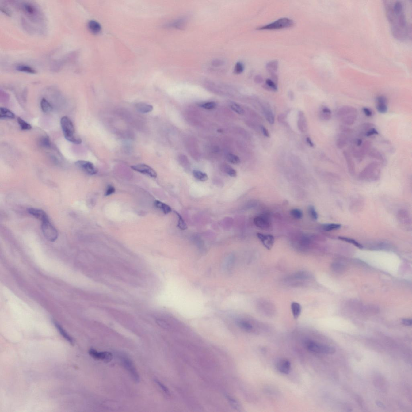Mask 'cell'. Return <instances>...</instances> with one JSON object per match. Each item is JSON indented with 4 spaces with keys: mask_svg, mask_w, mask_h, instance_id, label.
<instances>
[{
    "mask_svg": "<svg viewBox=\"0 0 412 412\" xmlns=\"http://www.w3.org/2000/svg\"><path fill=\"white\" fill-rule=\"evenodd\" d=\"M389 2L386 1L385 7L387 19L391 24L393 35L399 40L405 39L408 36V29L403 5L399 1L393 3Z\"/></svg>",
    "mask_w": 412,
    "mask_h": 412,
    "instance_id": "6da1fadb",
    "label": "cell"
},
{
    "mask_svg": "<svg viewBox=\"0 0 412 412\" xmlns=\"http://www.w3.org/2000/svg\"><path fill=\"white\" fill-rule=\"evenodd\" d=\"M337 115L343 124L347 126L352 125L357 118V109L353 107L345 105L338 109Z\"/></svg>",
    "mask_w": 412,
    "mask_h": 412,
    "instance_id": "7a4b0ae2",
    "label": "cell"
},
{
    "mask_svg": "<svg viewBox=\"0 0 412 412\" xmlns=\"http://www.w3.org/2000/svg\"><path fill=\"white\" fill-rule=\"evenodd\" d=\"M60 124L64 137L67 140L74 144H79L82 143V139L75 134L73 123L68 117H62L60 120Z\"/></svg>",
    "mask_w": 412,
    "mask_h": 412,
    "instance_id": "3957f363",
    "label": "cell"
},
{
    "mask_svg": "<svg viewBox=\"0 0 412 412\" xmlns=\"http://www.w3.org/2000/svg\"><path fill=\"white\" fill-rule=\"evenodd\" d=\"M304 345L308 351L315 353L332 354L336 351L334 347L321 344L310 340L305 341Z\"/></svg>",
    "mask_w": 412,
    "mask_h": 412,
    "instance_id": "277c9868",
    "label": "cell"
},
{
    "mask_svg": "<svg viewBox=\"0 0 412 412\" xmlns=\"http://www.w3.org/2000/svg\"><path fill=\"white\" fill-rule=\"evenodd\" d=\"M294 22L292 19L288 18L279 19L276 21L268 25L259 27L258 30H273L288 28L293 26Z\"/></svg>",
    "mask_w": 412,
    "mask_h": 412,
    "instance_id": "5b68a950",
    "label": "cell"
},
{
    "mask_svg": "<svg viewBox=\"0 0 412 412\" xmlns=\"http://www.w3.org/2000/svg\"><path fill=\"white\" fill-rule=\"evenodd\" d=\"M41 227L44 235L48 240L54 242L56 240L58 236V232L51 224L49 220L42 222Z\"/></svg>",
    "mask_w": 412,
    "mask_h": 412,
    "instance_id": "8992f818",
    "label": "cell"
},
{
    "mask_svg": "<svg viewBox=\"0 0 412 412\" xmlns=\"http://www.w3.org/2000/svg\"><path fill=\"white\" fill-rule=\"evenodd\" d=\"M76 166L85 173L89 175L96 174L98 170L93 163L84 160H79L75 162Z\"/></svg>",
    "mask_w": 412,
    "mask_h": 412,
    "instance_id": "52a82bcc",
    "label": "cell"
},
{
    "mask_svg": "<svg viewBox=\"0 0 412 412\" xmlns=\"http://www.w3.org/2000/svg\"><path fill=\"white\" fill-rule=\"evenodd\" d=\"M131 168L135 171L144 174L151 177H157L156 172L152 168L145 164H139L131 166Z\"/></svg>",
    "mask_w": 412,
    "mask_h": 412,
    "instance_id": "ba28073f",
    "label": "cell"
},
{
    "mask_svg": "<svg viewBox=\"0 0 412 412\" xmlns=\"http://www.w3.org/2000/svg\"><path fill=\"white\" fill-rule=\"evenodd\" d=\"M89 354L93 358L101 360L105 363L109 362L113 358L112 354L107 351L98 352L93 349H91L89 351Z\"/></svg>",
    "mask_w": 412,
    "mask_h": 412,
    "instance_id": "9c48e42d",
    "label": "cell"
},
{
    "mask_svg": "<svg viewBox=\"0 0 412 412\" xmlns=\"http://www.w3.org/2000/svg\"><path fill=\"white\" fill-rule=\"evenodd\" d=\"M257 236L262 242L264 246L267 249L270 250L273 245L275 239L274 237L270 234H264L257 233Z\"/></svg>",
    "mask_w": 412,
    "mask_h": 412,
    "instance_id": "30bf717a",
    "label": "cell"
},
{
    "mask_svg": "<svg viewBox=\"0 0 412 412\" xmlns=\"http://www.w3.org/2000/svg\"><path fill=\"white\" fill-rule=\"evenodd\" d=\"M122 362L125 368L129 372L135 380L136 382L139 380V377L132 361L128 358L123 357L122 359Z\"/></svg>",
    "mask_w": 412,
    "mask_h": 412,
    "instance_id": "8fae6325",
    "label": "cell"
},
{
    "mask_svg": "<svg viewBox=\"0 0 412 412\" xmlns=\"http://www.w3.org/2000/svg\"><path fill=\"white\" fill-rule=\"evenodd\" d=\"M276 367L280 372L284 374H288L290 372L291 364L289 360L286 359L279 360L277 363Z\"/></svg>",
    "mask_w": 412,
    "mask_h": 412,
    "instance_id": "7c38bea8",
    "label": "cell"
},
{
    "mask_svg": "<svg viewBox=\"0 0 412 412\" xmlns=\"http://www.w3.org/2000/svg\"><path fill=\"white\" fill-rule=\"evenodd\" d=\"M28 212L35 218L40 220L42 222L49 220L47 215L42 210L30 208H28Z\"/></svg>",
    "mask_w": 412,
    "mask_h": 412,
    "instance_id": "4fadbf2b",
    "label": "cell"
},
{
    "mask_svg": "<svg viewBox=\"0 0 412 412\" xmlns=\"http://www.w3.org/2000/svg\"><path fill=\"white\" fill-rule=\"evenodd\" d=\"M376 109L381 114H385L387 111V100L385 96H380L377 98Z\"/></svg>",
    "mask_w": 412,
    "mask_h": 412,
    "instance_id": "5bb4252c",
    "label": "cell"
},
{
    "mask_svg": "<svg viewBox=\"0 0 412 412\" xmlns=\"http://www.w3.org/2000/svg\"><path fill=\"white\" fill-rule=\"evenodd\" d=\"M254 223L258 227L266 229L270 227V223L268 219L264 216H257L254 219Z\"/></svg>",
    "mask_w": 412,
    "mask_h": 412,
    "instance_id": "9a60e30c",
    "label": "cell"
},
{
    "mask_svg": "<svg viewBox=\"0 0 412 412\" xmlns=\"http://www.w3.org/2000/svg\"><path fill=\"white\" fill-rule=\"evenodd\" d=\"M262 110L265 118L270 124H273L275 122V116L269 104H265L262 105Z\"/></svg>",
    "mask_w": 412,
    "mask_h": 412,
    "instance_id": "2e32d148",
    "label": "cell"
},
{
    "mask_svg": "<svg viewBox=\"0 0 412 412\" xmlns=\"http://www.w3.org/2000/svg\"><path fill=\"white\" fill-rule=\"evenodd\" d=\"M299 119L297 122V126L299 129L302 132H305L307 131V124L304 114L302 111L299 113Z\"/></svg>",
    "mask_w": 412,
    "mask_h": 412,
    "instance_id": "e0dca14e",
    "label": "cell"
},
{
    "mask_svg": "<svg viewBox=\"0 0 412 412\" xmlns=\"http://www.w3.org/2000/svg\"><path fill=\"white\" fill-rule=\"evenodd\" d=\"M278 63L277 61H272L269 62L266 65V69L272 75L274 82H277V77L276 74V72L277 71Z\"/></svg>",
    "mask_w": 412,
    "mask_h": 412,
    "instance_id": "ac0fdd59",
    "label": "cell"
},
{
    "mask_svg": "<svg viewBox=\"0 0 412 412\" xmlns=\"http://www.w3.org/2000/svg\"><path fill=\"white\" fill-rule=\"evenodd\" d=\"M136 109L138 111L142 113H150L153 110L152 105L146 103L140 102L137 103L136 105Z\"/></svg>",
    "mask_w": 412,
    "mask_h": 412,
    "instance_id": "d6986e66",
    "label": "cell"
},
{
    "mask_svg": "<svg viewBox=\"0 0 412 412\" xmlns=\"http://www.w3.org/2000/svg\"><path fill=\"white\" fill-rule=\"evenodd\" d=\"M292 314L295 319H298L302 312V307L298 303L294 302L291 304Z\"/></svg>",
    "mask_w": 412,
    "mask_h": 412,
    "instance_id": "ffe728a7",
    "label": "cell"
},
{
    "mask_svg": "<svg viewBox=\"0 0 412 412\" xmlns=\"http://www.w3.org/2000/svg\"><path fill=\"white\" fill-rule=\"evenodd\" d=\"M88 28L89 30L92 33L96 34L100 32L101 29V27L100 24L94 20L90 21L88 23Z\"/></svg>",
    "mask_w": 412,
    "mask_h": 412,
    "instance_id": "44dd1931",
    "label": "cell"
},
{
    "mask_svg": "<svg viewBox=\"0 0 412 412\" xmlns=\"http://www.w3.org/2000/svg\"><path fill=\"white\" fill-rule=\"evenodd\" d=\"M347 136L345 134H340L338 135L336 142L337 148L339 149H342L347 145Z\"/></svg>",
    "mask_w": 412,
    "mask_h": 412,
    "instance_id": "7402d4cb",
    "label": "cell"
},
{
    "mask_svg": "<svg viewBox=\"0 0 412 412\" xmlns=\"http://www.w3.org/2000/svg\"><path fill=\"white\" fill-rule=\"evenodd\" d=\"M332 113L330 109L326 107L322 108L320 113V118L322 120L328 121L331 118Z\"/></svg>",
    "mask_w": 412,
    "mask_h": 412,
    "instance_id": "603a6c76",
    "label": "cell"
},
{
    "mask_svg": "<svg viewBox=\"0 0 412 412\" xmlns=\"http://www.w3.org/2000/svg\"><path fill=\"white\" fill-rule=\"evenodd\" d=\"M154 205L157 208L161 210L165 214L172 212V208L169 206L159 200H155L154 202Z\"/></svg>",
    "mask_w": 412,
    "mask_h": 412,
    "instance_id": "cb8c5ba5",
    "label": "cell"
},
{
    "mask_svg": "<svg viewBox=\"0 0 412 412\" xmlns=\"http://www.w3.org/2000/svg\"><path fill=\"white\" fill-rule=\"evenodd\" d=\"M15 114L11 111L6 109V108H1V109H0V118L1 119V118L13 119L15 118Z\"/></svg>",
    "mask_w": 412,
    "mask_h": 412,
    "instance_id": "d4e9b609",
    "label": "cell"
},
{
    "mask_svg": "<svg viewBox=\"0 0 412 412\" xmlns=\"http://www.w3.org/2000/svg\"><path fill=\"white\" fill-rule=\"evenodd\" d=\"M193 175L194 177L199 181H205L208 180V176L207 174L200 171L194 170L193 171Z\"/></svg>",
    "mask_w": 412,
    "mask_h": 412,
    "instance_id": "484cf974",
    "label": "cell"
},
{
    "mask_svg": "<svg viewBox=\"0 0 412 412\" xmlns=\"http://www.w3.org/2000/svg\"><path fill=\"white\" fill-rule=\"evenodd\" d=\"M54 324H55L56 328H57V329L59 330V333H60V334L62 335L63 337L65 339H66L68 342H70L71 344H73V339H72L71 337L67 333L65 330H64L63 328L61 326L59 325V324H58V323L56 322H54Z\"/></svg>",
    "mask_w": 412,
    "mask_h": 412,
    "instance_id": "4316f807",
    "label": "cell"
},
{
    "mask_svg": "<svg viewBox=\"0 0 412 412\" xmlns=\"http://www.w3.org/2000/svg\"><path fill=\"white\" fill-rule=\"evenodd\" d=\"M186 23V18L185 17L180 18L175 20L171 24V26L177 29H181L185 26Z\"/></svg>",
    "mask_w": 412,
    "mask_h": 412,
    "instance_id": "83f0119b",
    "label": "cell"
},
{
    "mask_svg": "<svg viewBox=\"0 0 412 412\" xmlns=\"http://www.w3.org/2000/svg\"><path fill=\"white\" fill-rule=\"evenodd\" d=\"M265 89L269 91H277V86L276 83L271 79H268L266 81V84L264 85Z\"/></svg>",
    "mask_w": 412,
    "mask_h": 412,
    "instance_id": "f1b7e54d",
    "label": "cell"
},
{
    "mask_svg": "<svg viewBox=\"0 0 412 412\" xmlns=\"http://www.w3.org/2000/svg\"><path fill=\"white\" fill-rule=\"evenodd\" d=\"M41 107L42 110L45 113H49L52 110V107L46 99L43 98L41 100Z\"/></svg>",
    "mask_w": 412,
    "mask_h": 412,
    "instance_id": "f546056e",
    "label": "cell"
},
{
    "mask_svg": "<svg viewBox=\"0 0 412 412\" xmlns=\"http://www.w3.org/2000/svg\"><path fill=\"white\" fill-rule=\"evenodd\" d=\"M17 70L19 71L25 72L30 74H35L36 73V71L33 68L31 67L28 66L20 65L17 66L16 67Z\"/></svg>",
    "mask_w": 412,
    "mask_h": 412,
    "instance_id": "4dcf8cb0",
    "label": "cell"
},
{
    "mask_svg": "<svg viewBox=\"0 0 412 412\" xmlns=\"http://www.w3.org/2000/svg\"><path fill=\"white\" fill-rule=\"evenodd\" d=\"M371 146V143L369 141H366L365 142L363 143L362 145H361L359 149L360 154H361L364 156L367 153L369 152V151Z\"/></svg>",
    "mask_w": 412,
    "mask_h": 412,
    "instance_id": "1f68e13d",
    "label": "cell"
},
{
    "mask_svg": "<svg viewBox=\"0 0 412 412\" xmlns=\"http://www.w3.org/2000/svg\"><path fill=\"white\" fill-rule=\"evenodd\" d=\"M368 154L369 156L375 158V159H378V160H383V156L382 154L380 152L377 150L376 149H370L368 152Z\"/></svg>",
    "mask_w": 412,
    "mask_h": 412,
    "instance_id": "d6a6232c",
    "label": "cell"
},
{
    "mask_svg": "<svg viewBox=\"0 0 412 412\" xmlns=\"http://www.w3.org/2000/svg\"><path fill=\"white\" fill-rule=\"evenodd\" d=\"M341 225L338 224H326L323 225L322 228L325 231H331L333 230H338L341 228Z\"/></svg>",
    "mask_w": 412,
    "mask_h": 412,
    "instance_id": "836d02e7",
    "label": "cell"
},
{
    "mask_svg": "<svg viewBox=\"0 0 412 412\" xmlns=\"http://www.w3.org/2000/svg\"><path fill=\"white\" fill-rule=\"evenodd\" d=\"M39 144L42 147L50 148L51 146V143L48 137L43 136L40 139L39 141Z\"/></svg>",
    "mask_w": 412,
    "mask_h": 412,
    "instance_id": "e575fe53",
    "label": "cell"
},
{
    "mask_svg": "<svg viewBox=\"0 0 412 412\" xmlns=\"http://www.w3.org/2000/svg\"><path fill=\"white\" fill-rule=\"evenodd\" d=\"M174 212L176 214V215H177L179 219L178 224H177L178 227L181 230H186V229L188 228L187 225L186 223H185V221H184L183 219L182 218L181 215H180L178 212H176V211H174Z\"/></svg>",
    "mask_w": 412,
    "mask_h": 412,
    "instance_id": "d590c367",
    "label": "cell"
},
{
    "mask_svg": "<svg viewBox=\"0 0 412 412\" xmlns=\"http://www.w3.org/2000/svg\"><path fill=\"white\" fill-rule=\"evenodd\" d=\"M17 122L19 125L20 126V128L22 130H30L31 129L32 127L30 124L27 123L24 120H23L21 118H17Z\"/></svg>",
    "mask_w": 412,
    "mask_h": 412,
    "instance_id": "8d00e7d4",
    "label": "cell"
},
{
    "mask_svg": "<svg viewBox=\"0 0 412 412\" xmlns=\"http://www.w3.org/2000/svg\"><path fill=\"white\" fill-rule=\"evenodd\" d=\"M223 170L225 173L231 177H235L237 176V172L234 169L228 165H225L223 167Z\"/></svg>",
    "mask_w": 412,
    "mask_h": 412,
    "instance_id": "74e56055",
    "label": "cell"
},
{
    "mask_svg": "<svg viewBox=\"0 0 412 412\" xmlns=\"http://www.w3.org/2000/svg\"><path fill=\"white\" fill-rule=\"evenodd\" d=\"M338 239H341V240L344 241H345L347 242H349L353 244L355 246L358 247V248H360V249L363 248V246H362L361 244H360V243H359L358 242L356 241L355 240H354V239H351V238H349L343 237H338Z\"/></svg>",
    "mask_w": 412,
    "mask_h": 412,
    "instance_id": "f35d334b",
    "label": "cell"
},
{
    "mask_svg": "<svg viewBox=\"0 0 412 412\" xmlns=\"http://www.w3.org/2000/svg\"><path fill=\"white\" fill-rule=\"evenodd\" d=\"M290 213L291 216L293 218L297 219H299L302 218L303 217V212L302 211L299 209L297 208H295L291 211Z\"/></svg>",
    "mask_w": 412,
    "mask_h": 412,
    "instance_id": "ab89813d",
    "label": "cell"
},
{
    "mask_svg": "<svg viewBox=\"0 0 412 412\" xmlns=\"http://www.w3.org/2000/svg\"><path fill=\"white\" fill-rule=\"evenodd\" d=\"M227 159L229 162L234 164H239L240 162L239 157L234 154H229L227 156Z\"/></svg>",
    "mask_w": 412,
    "mask_h": 412,
    "instance_id": "60d3db41",
    "label": "cell"
},
{
    "mask_svg": "<svg viewBox=\"0 0 412 412\" xmlns=\"http://www.w3.org/2000/svg\"><path fill=\"white\" fill-rule=\"evenodd\" d=\"M239 326L242 329L247 331H250L252 329V326L250 323L245 321H241L238 322Z\"/></svg>",
    "mask_w": 412,
    "mask_h": 412,
    "instance_id": "b9f144b4",
    "label": "cell"
},
{
    "mask_svg": "<svg viewBox=\"0 0 412 412\" xmlns=\"http://www.w3.org/2000/svg\"><path fill=\"white\" fill-rule=\"evenodd\" d=\"M308 212L309 215L311 217V218L314 220H316L318 218V215L317 212L315 211V207L313 206H310L308 208Z\"/></svg>",
    "mask_w": 412,
    "mask_h": 412,
    "instance_id": "7bdbcfd3",
    "label": "cell"
},
{
    "mask_svg": "<svg viewBox=\"0 0 412 412\" xmlns=\"http://www.w3.org/2000/svg\"><path fill=\"white\" fill-rule=\"evenodd\" d=\"M24 7L26 13L29 15H33L35 12V9L34 6L30 4H25L24 5Z\"/></svg>",
    "mask_w": 412,
    "mask_h": 412,
    "instance_id": "ee69618b",
    "label": "cell"
},
{
    "mask_svg": "<svg viewBox=\"0 0 412 412\" xmlns=\"http://www.w3.org/2000/svg\"><path fill=\"white\" fill-rule=\"evenodd\" d=\"M231 109L235 112V113H238V114H243L244 113V109H242L241 107L236 104H231Z\"/></svg>",
    "mask_w": 412,
    "mask_h": 412,
    "instance_id": "f6af8a7d",
    "label": "cell"
},
{
    "mask_svg": "<svg viewBox=\"0 0 412 412\" xmlns=\"http://www.w3.org/2000/svg\"><path fill=\"white\" fill-rule=\"evenodd\" d=\"M244 65L242 63L239 62L235 64L234 71L236 74H240L244 70Z\"/></svg>",
    "mask_w": 412,
    "mask_h": 412,
    "instance_id": "bcb514c9",
    "label": "cell"
},
{
    "mask_svg": "<svg viewBox=\"0 0 412 412\" xmlns=\"http://www.w3.org/2000/svg\"><path fill=\"white\" fill-rule=\"evenodd\" d=\"M216 103L211 101V102H207L202 104V105H201L200 106L201 107H202V108H204V109H213L214 108H215V107L216 106Z\"/></svg>",
    "mask_w": 412,
    "mask_h": 412,
    "instance_id": "7dc6e473",
    "label": "cell"
},
{
    "mask_svg": "<svg viewBox=\"0 0 412 412\" xmlns=\"http://www.w3.org/2000/svg\"><path fill=\"white\" fill-rule=\"evenodd\" d=\"M226 396L227 399V400L230 402V403L231 404V405L235 409H239V404H238L237 402L235 399H233L231 397V396H230L228 395H227Z\"/></svg>",
    "mask_w": 412,
    "mask_h": 412,
    "instance_id": "c3c4849f",
    "label": "cell"
},
{
    "mask_svg": "<svg viewBox=\"0 0 412 412\" xmlns=\"http://www.w3.org/2000/svg\"><path fill=\"white\" fill-rule=\"evenodd\" d=\"M378 131L375 128H372L367 131L365 132V136L369 137V136H372L373 135H378Z\"/></svg>",
    "mask_w": 412,
    "mask_h": 412,
    "instance_id": "681fc988",
    "label": "cell"
},
{
    "mask_svg": "<svg viewBox=\"0 0 412 412\" xmlns=\"http://www.w3.org/2000/svg\"><path fill=\"white\" fill-rule=\"evenodd\" d=\"M156 322L159 326H161V327H162V328H165V329H167V328H169V325H168V324H167L166 322L163 321V320H160V319H158V320H156Z\"/></svg>",
    "mask_w": 412,
    "mask_h": 412,
    "instance_id": "f907efd6",
    "label": "cell"
},
{
    "mask_svg": "<svg viewBox=\"0 0 412 412\" xmlns=\"http://www.w3.org/2000/svg\"><path fill=\"white\" fill-rule=\"evenodd\" d=\"M115 189L114 186H109L108 187L107 189H106V192L105 193V196H108L113 194L115 193Z\"/></svg>",
    "mask_w": 412,
    "mask_h": 412,
    "instance_id": "816d5d0a",
    "label": "cell"
},
{
    "mask_svg": "<svg viewBox=\"0 0 412 412\" xmlns=\"http://www.w3.org/2000/svg\"><path fill=\"white\" fill-rule=\"evenodd\" d=\"M363 111L365 115L368 117H371L372 116V112L369 108L364 107L363 108Z\"/></svg>",
    "mask_w": 412,
    "mask_h": 412,
    "instance_id": "f5cc1de1",
    "label": "cell"
},
{
    "mask_svg": "<svg viewBox=\"0 0 412 412\" xmlns=\"http://www.w3.org/2000/svg\"><path fill=\"white\" fill-rule=\"evenodd\" d=\"M212 64L215 67H219L224 64V62L220 60H215L212 62Z\"/></svg>",
    "mask_w": 412,
    "mask_h": 412,
    "instance_id": "db71d44e",
    "label": "cell"
},
{
    "mask_svg": "<svg viewBox=\"0 0 412 412\" xmlns=\"http://www.w3.org/2000/svg\"><path fill=\"white\" fill-rule=\"evenodd\" d=\"M261 130L264 136L267 137H270V134L268 131L264 126L262 125L261 126Z\"/></svg>",
    "mask_w": 412,
    "mask_h": 412,
    "instance_id": "11a10c76",
    "label": "cell"
},
{
    "mask_svg": "<svg viewBox=\"0 0 412 412\" xmlns=\"http://www.w3.org/2000/svg\"><path fill=\"white\" fill-rule=\"evenodd\" d=\"M155 382H156L157 384L159 386V387H161V389H162L164 392H165L167 394L169 393V391L168 389H167L165 386L163 385L160 382H159V381L155 380Z\"/></svg>",
    "mask_w": 412,
    "mask_h": 412,
    "instance_id": "9f6ffc18",
    "label": "cell"
},
{
    "mask_svg": "<svg viewBox=\"0 0 412 412\" xmlns=\"http://www.w3.org/2000/svg\"><path fill=\"white\" fill-rule=\"evenodd\" d=\"M402 323L404 325L407 326H411L412 325V320L411 319H404L402 320Z\"/></svg>",
    "mask_w": 412,
    "mask_h": 412,
    "instance_id": "6f0895ef",
    "label": "cell"
},
{
    "mask_svg": "<svg viewBox=\"0 0 412 412\" xmlns=\"http://www.w3.org/2000/svg\"><path fill=\"white\" fill-rule=\"evenodd\" d=\"M254 81L256 83H261L263 82V78L261 76H257L255 78Z\"/></svg>",
    "mask_w": 412,
    "mask_h": 412,
    "instance_id": "680465c9",
    "label": "cell"
},
{
    "mask_svg": "<svg viewBox=\"0 0 412 412\" xmlns=\"http://www.w3.org/2000/svg\"><path fill=\"white\" fill-rule=\"evenodd\" d=\"M306 140L307 144H308L311 147H314L315 145H314L313 142L311 141V139H310V137H307V138H306Z\"/></svg>",
    "mask_w": 412,
    "mask_h": 412,
    "instance_id": "91938a15",
    "label": "cell"
},
{
    "mask_svg": "<svg viewBox=\"0 0 412 412\" xmlns=\"http://www.w3.org/2000/svg\"><path fill=\"white\" fill-rule=\"evenodd\" d=\"M340 128L341 131H343V132H348L351 131V129L350 128H347V127H344V126H341Z\"/></svg>",
    "mask_w": 412,
    "mask_h": 412,
    "instance_id": "94428289",
    "label": "cell"
},
{
    "mask_svg": "<svg viewBox=\"0 0 412 412\" xmlns=\"http://www.w3.org/2000/svg\"><path fill=\"white\" fill-rule=\"evenodd\" d=\"M362 144V141L360 139H357L355 141V144L357 147H360Z\"/></svg>",
    "mask_w": 412,
    "mask_h": 412,
    "instance_id": "6125c7cd",
    "label": "cell"
},
{
    "mask_svg": "<svg viewBox=\"0 0 412 412\" xmlns=\"http://www.w3.org/2000/svg\"><path fill=\"white\" fill-rule=\"evenodd\" d=\"M284 118H285V116L283 115V114H280V115L278 116V121L281 122L283 121V120H284Z\"/></svg>",
    "mask_w": 412,
    "mask_h": 412,
    "instance_id": "be15d7a7",
    "label": "cell"
},
{
    "mask_svg": "<svg viewBox=\"0 0 412 412\" xmlns=\"http://www.w3.org/2000/svg\"><path fill=\"white\" fill-rule=\"evenodd\" d=\"M289 99H290L291 100H293V99H294V94H293V93L292 92V91H290V92H289Z\"/></svg>",
    "mask_w": 412,
    "mask_h": 412,
    "instance_id": "e7e4bbea",
    "label": "cell"
},
{
    "mask_svg": "<svg viewBox=\"0 0 412 412\" xmlns=\"http://www.w3.org/2000/svg\"><path fill=\"white\" fill-rule=\"evenodd\" d=\"M378 403H379V404H378V406H380H380H383V404H382V403H381V402H378Z\"/></svg>",
    "mask_w": 412,
    "mask_h": 412,
    "instance_id": "03108f58",
    "label": "cell"
}]
</instances>
